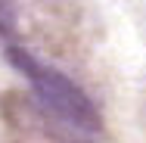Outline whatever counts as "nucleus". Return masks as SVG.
<instances>
[{
	"mask_svg": "<svg viewBox=\"0 0 146 143\" xmlns=\"http://www.w3.org/2000/svg\"><path fill=\"white\" fill-rule=\"evenodd\" d=\"M6 59L31 81L34 93L40 96V103L53 115H59L62 121H68V124L87 131V134H96V131L103 128L96 106L87 100V93L78 84H72L65 75H59L53 69H44V65L31 56L28 50H22V47H9V50H6Z\"/></svg>",
	"mask_w": 146,
	"mask_h": 143,
	"instance_id": "1",
	"label": "nucleus"
}]
</instances>
